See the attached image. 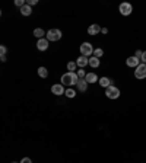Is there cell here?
Returning <instances> with one entry per match:
<instances>
[{
    "instance_id": "29",
    "label": "cell",
    "mask_w": 146,
    "mask_h": 163,
    "mask_svg": "<svg viewBox=\"0 0 146 163\" xmlns=\"http://www.w3.org/2000/svg\"><path fill=\"white\" fill-rule=\"evenodd\" d=\"M101 32H102V34H108V29H107V28H101Z\"/></svg>"
},
{
    "instance_id": "20",
    "label": "cell",
    "mask_w": 146,
    "mask_h": 163,
    "mask_svg": "<svg viewBox=\"0 0 146 163\" xmlns=\"http://www.w3.org/2000/svg\"><path fill=\"white\" fill-rule=\"evenodd\" d=\"M64 95L72 99V98L76 96V90H75V89H72V87H67V89H66V92H64Z\"/></svg>"
},
{
    "instance_id": "24",
    "label": "cell",
    "mask_w": 146,
    "mask_h": 163,
    "mask_svg": "<svg viewBox=\"0 0 146 163\" xmlns=\"http://www.w3.org/2000/svg\"><path fill=\"white\" fill-rule=\"evenodd\" d=\"M0 52H2V56H6V52H7V48L5 45H0Z\"/></svg>"
},
{
    "instance_id": "10",
    "label": "cell",
    "mask_w": 146,
    "mask_h": 163,
    "mask_svg": "<svg viewBox=\"0 0 146 163\" xmlns=\"http://www.w3.org/2000/svg\"><path fill=\"white\" fill-rule=\"evenodd\" d=\"M76 64H78V67L84 69V67H86L89 64V58L88 57H85V56H80L78 60H76Z\"/></svg>"
},
{
    "instance_id": "30",
    "label": "cell",
    "mask_w": 146,
    "mask_h": 163,
    "mask_svg": "<svg viewBox=\"0 0 146 163\" xmlns=\"http://www.w3.org/2000/svg\"><path fill=\"white\" fill-rule=\"evenodd\" d=\"M0 60H2V61H6V56H0Z\"/></svg>"
},
{
    "instance_id": "27",
    "label": "cell",
    "mask_w": 146,
    "mask_h": 163,
    "mask_svg": "<svg viewBox=\"0 0 146 163\" xmlns=\"http://www.w3.org/2000/svg\"><path fill=\"white\" fill-rule=\"evenodd\" d=\"M140 61L143 63V64H146V51H143V54H142V58Z\"/></svg>"
},
{
    "instance_id": "1",
    "label": "cell",
    "mask_w": 146,
    "mask_h": 163,
    "mask_svg": "<svg viewBox=\"0 0 146 163\" xmlns=\"http://www.w3.org/2000/svg\"><path fill=\"white\" fill-rule=\"evenodd\" d=\"M79 82V76L76 74V73H70V71H67V73H64L62 76V85L63 86H76Z\"/></svg>"
},
{
    "instance_id": "23",
    "label": "cell",
    "mask_w": 146,
    "mask_h": 163,
    "mask_svg": "<svg viewBox=\"0 0 146 163\" xmlns=\"http://www.w3.org/2000/svg\"><path fill=\"white\" fill-rule=\"evenodd\" d=\"M15 6H18V7H24V6H25V2H24V0H15Z\"/></svg>"
},
{
    "instance_id": "9",
    "label": "cell",
    "mask_w": 146,
    "mask_h": 163,
    "mask_svg": "<svg viewBox=\"0 0 146 163\" xmlns=\"http://www.w3.org/2000/svg\"><path fill=\"white\" fill-rule=\"evenodd\" d=\"M48 42H50V41H48L47 38H41V40L36 41V48L40 51H45L48 48Z\"/></svg>"
},
{
    "instance_id": "3",
    "label": "cell",
    "mask_w": 146,
    "mask_h": 163,
    "mask_svg": "<svg viewBox=\"0 0 146 163\" xmlns=\"http://www.w3.org/2000/svg\"><path fill=\"white\" fill-rule=\"evenodd\" d=\"M105 96L108 98V99H118L120 98V89L115 87L114 85H111L110 87L105 89Z\"/></svg>"
},
{
    "instance_id": "14",
    "label": "cell",
    "mask_w": 146,
    "mask_h": 163,
    "mask_svg": "<svg viewBox=\"0 0 146 163\" xmlns=\"http://www.w3.org/2000/svg\"><path fill=\"white\" fill-rule=\"evenodd\" d=\"M85 80L88 82V85H89V83L92 85V83H97V82H99V79H98V76H97L95 73H88V74H86V77H85Z\"/></svg>"
},
{
    "instance_id": "18",
    "label": "cell",
    "mask_w": 146,
    "mask_h": 163,
    "mask_svg": "<svg viewBox=\"0 0 146 163\" xmlns=\"http://www.w3.org/2000/svg\"><path fill=\"white\" fill-rule=\"evenodd\" d=\"M89 66L94 67V69H97V67H99V58H97V57H91L89 58Z\"/></svg>"
},
{
    "instance_id": "16",
    "label": "cell",
    "mask_w": 146,
    "mask_h": 163,
    "mask_svg": "<svg viewBox=\"0 0 146 163\" xmlns=\"http://www.w3.org/2000/svg\"><path fill=\"white\" fill-rule=\"evenodd\" d=\"M21 13L24 16H29L32 13V7L31 6H28V5H25L24 7H21Z\"/></svg>"
},
{
    "instance_id": "28",
    "label": "cell",
    "mask_w": 146,
    "mask_h": 163,
    "mask_svg": "<svg viewBox=\"0 0 146 163\" xmlns=\"http://www.w3.org/2000/svg\"><path fill=\"white\" fill-rule=\"evenodd\" d=\"M21 163H32V160H31L29 157H24V159L21 160Z\"/></svg>"
},
{
    "instance_id": "22",
    "label": "cell",
    "mask_w": 146,
    "mask_h": 163,
    "mask_svg": "<svg viewBox=\"0 0 146 163\" xmlns=\"http://www.w3.org/2000/svg\"><path fill=\"white\" fill-rule=\"evenodd\" d=\"M76 74H78V76H79V79H85V77H86V74H88V73H86V71H85L84 69H79V70L76 71Z\"/></svg>"
},
{
    "instance_id": "15",
    "label": "cell",
    "mask_w": 146,
    "mask_h": 163,
    "mask_svg": "<svg viewBox=\"0 0 146 163\" xmlns=\"http://www.w3.org/2000/svg\"><path fill=\"white\" fill-rule=\"evenodd\" d=\"M34 35H35L38 40H41V38H44V35H47V32H44V29H41V28H35V29H34Z\"/></svg>"
},
{
    "instance_id": "21",
    "label": "cell",
    "mask_w": 146,
    "mask_h": 163,
    "mask_svg": "<svg viewBox=\"0 0 146 163\" xmlns=\"http://www.w3.org/2000/svg\"><path fill=\"white\" fill-rule=\"evenodd\" d=\"M102 56H104V51H102V48H95L94 57H97V58H101Z\"/></svg>"
},
{
    "instance_id": "4",
    "label": "cell",
    "mask_w": 146,
    "mask_h": 163,
    "mask_svg": "<svg viewBox=\"0 0 146 163\" xmlns=\"http://www.w3.org/2000/svg\"><path fill=\"white\" fill-rule=\"evenodd\" d=\"M118 12H120L123 16H129V15H131V12H133V6H131L130 3H127V2H123V3H120V6H118Z\"/></svg>"
},
{
    "instance_id": "31",
    "label": "cell",
    "mask_w": 146,
    "mask_h": 163,
    "mask_svg": "<svg viewBox=\"0 0 146 163\" xmlns=\"http://www.w3.org/2000/svg\"><path fill=\"white\" fill-rule=\"evenodd\" d=\"M12 163H18V162H12Z\"/></svg>"
},
{
    "instance_id": "2",
    "label": "cell",
    "mask_w": 146,
    "mask_h": 163,
    "mask_svg": "<svg viewBox=\"0 0 146 163\" xmlns=\"http://www.w3.org/2000/svg\"><path fill=\"white\" fill-rule=\"evenodd\" d=\"M94 51H95V48L92 47L91 42H84V44L80 45V56L92 57L94 56Z\"/></svg>"
},
{
    "instance_id": "5",
    "label": "cell",
    "mask_w": 146,
    "mask_h": 163,
    "mask_svg": "<svg viewBox=\"0 0 146 163\" xmlns=\"http://www.w3.org/2000/svg\"><path fill=\"white\" fill-rule=\"evenodd\" d=\"M135 77H136V79H139V80H143V79H146V64L140 63L139 66L136 67Z\"/></svg>"
},
{
    "instance_id": "13",
    "label": "cell",
    "mask_w": 146,
    "mask_h": 163,
    "mask_svg": "<svg viewBox=\"0 0 146 163\" xmlns=\"http://www.w3.org/2000/svg\"><path fill=\"white\" fill-rule=\"evenodd\" d=\"M98 83L101 85V87H105V89H107V87H110L113 85V80H111L110 77H101Z\"/></svg>"
},
{
    "instance_id": "19",
    "label": "cell",
    "mask_w": 146,
    "mask_h": 163,
    "mask_svg": "<svg viewBox=\"0 0 146 163\" xmlns=\"http://www.w3.org/2000/svg\"><path fill=\"white\" fill-rule=\"evenodd\" d=\"M38 76L42 77V79H45V77L48 76V70L45 67H40V69H38Z\"/></svg>"
},
{
    "instance_id": "25",
    "label": "cell",
    "mask_w": 146,
    "mask_h": 163,
    "mask_svg": "<svg viewBox=\"0 0 146 163\" xmlns=\"http://www.w3.org/2000/svg\"><path fill=\"white\" fill-rule=\"evenodd\" d=\"M36 3H38V0H28V2H26V5L28 6H34V5H36Z\"/></svg>"
},
{
    "instance_id": "17",
    "label": "cell",
    "mask_w": 146,
    "mask_h": 163,
    "mask_svg": "<svg viewBox=\"0 0 146 163\" xmlns=\"http://www.w3.org/2000/svg\"><path fill=\"white\" fill-rule=\"evenodd\" d=\"M76 69H78V64H76V61H69L67 63V70L70 73H76Z\"/></svg>"
},
{
    "instance_id": "11",
    "label": "cell",
    "mask_w": 146,
    "mask_h": 163,
    "mask_svg": "<svg viewBox=\"0 0 146 163\" xmlns=\"http://www.w3.org/2000/svg\"><path fill=\"white\" fill-rule=\"evenodd\" d=\"M99 32H101V26L97 25V23H94V25H91L88 28V34H89V35H98Z\"/></svg>"
},
{
    "instance_id": "26",
    "label": "cell",
    "mask_w": 146,
    "mask_h": 163,
    "mask_svg": "<svg viewBox=\"0 0 146 163\" xmlns=\"http://www.w3.org/2000/svg\"><path fill=\"white\" fill-rule=\"evenodd\" d=\"M142 54H143V51H140V50H136V52H135V56L137 57V58H142Z\"/></svg>"
},
{
    "instance_id": "7",
    "label": "cell",
    "mask_w": 146,
    "mask_h": 163,
    "mask_svg": "<svg viewBox=\"0 0 146 163\" xmlns=\"http://www.w3.org/2000/svg\"><path fill=\"white\" fill-rule=\"evenodd\" d=\"M140 64V58H137L136 56H131L129 58H126V66L131 67V69H136V67Z\"/></svg>"
},
{
    "instance_id": "6",
    "label": "cell",
    "mask_w": 146,
    "mask_h": 163,
    "mask_svg": "<svg viewBox=\"0 0 146 163\" xmlns=\"http://www.w3.org/2000/svg\"><path fill=\"white\" fill-rule=\"evenodd\" d=\"M45 38H47L48 41H58L60 38H62V31L60 29H50L47 31V35H45Z\"/></svg>"
},
{
    "instance_id": "12",
    "label": "cell",
    "mask_w": 146,
    "mask_h": 163,
    "mask_svg": "<svg viewBox=\"0 0 146 163\" xmlns=\"http://www.w3.org/2000/svg\"><path fill=\"white\" fill-rule=\"evenodd\" d=\"M76 87H78L79 92H86V89H88V82L85 80V79H79Z\"/></svg>"
},
{
    "instance_id": "8",
    "label": "cell",
    "mask_w": 146,
    "mask_h": 163,
    "mask_svg": "<svg viewBox=\"0 0 146 163\" xmlns=\"http://www.w3.org/2000/svg\"><path fill=\"white\" fill-rule=\"evenodd\" d=\"M51 92L56 95V96H60V95H64L66 89H64V86L60 83V85H53V86H51Z\"/></svg>"
}]
</instances>
